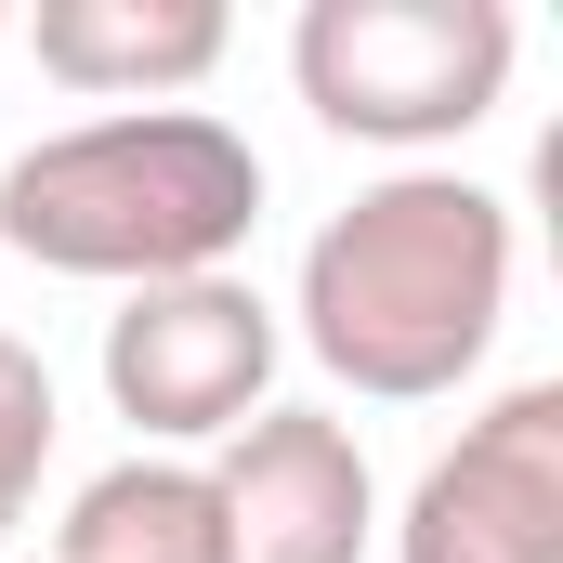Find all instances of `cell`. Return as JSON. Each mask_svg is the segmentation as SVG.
I'll use <instances>...</instances> for the list:
<instances>
[{
	"mask_svg": "<svg viewBox=\"0 0 563 563\" xmlns=\"http://www.w3.org/2000/svg\"><path fill=\"white\" fill-rule=\"evenodd\" d=\"M301 354L367 394V407H432L498 354L511 314V197L472 170H380L354 210L314 223L301 250Z\"/></svg>",
	"mask_w": 563,
	"mask_h": 563,
	"instance_id": "6da1fadb",
	"label": "cell"
},
{
	"mask_svg": "<svg viewBox=\"0 0 563 563\" xmlns=\"http://www.w3.org/2000/svg\"><path fill=\"white\" fill-rule=\"evenodd\" d=\"M250 223H263V144L210 106H106L0 170V250L119 301L236 276Z\"/></svg>",
	"mask_w": 563,
	"mask_h": 563,
	"instance_id": "7a4b0ae2",
	"label": "cell"
},
{
	"mask_svg": "<svg viewBox=\"0 0 563 563\" xmlns=\"http://www.w3.org/2000/svg\"><path fill=\"white\" fill-rule=\"evenodd\" d=\"M511 53H525L511 0H301V26H288L301 106L341 144H380L407 170L498 119Z\"/></svg>",
	"mask_w": 563,
	"mask_h": 563,
	"instance_id": "3957f363",
	"label": "cell"
},
{
	"mask_svg": "<svg viewBox=\"0 0 563 563\" xmlns=\"http://www.w3.org/2000/svg\"><path fill=\"white\" fill-rule=\"evenodd\" d=\"M276 301L250 276H184V288H132L106 314V407L144 445H223L276 407Z\"/></svg>",
	"mask_w": 563,
	"mask_h": 563,
	"instance_id": "277c9868",
	"label": "cell"
},
{
	"mask_svg": "<svg viewBox=\"0 0 563 563\" xmlns=\"http://www.w3.org/2000/svg\"><path fill=\"white\" fill-rule=\"evenodd\" d=\"M394 563H563V380H511L394 511Z\"/></svg>",
	"mask_w": 563,
	"mask_h": 563,
	"instance_id": "5b68a950",
	"label": "cell"
},
{
	"mask_svg": "<svg viewBox=\"0 0 563 563\" xmlns=\"http://www.w3.org/2000/svg\"><path fill=\"white\" fill-rule=\"evenodd\" d=\"M197 472H210V511H223V563H367V538H380L367 445L328 407H263Z\"/></svg>",
	"mask_w": 563,
	"mask_h": 563,
	"instance_id": "8992f818",
	"label": "cell"
},
{
	"mask_svg": "<svg viewBox=\"0 0 563 563\" xmlns=\"http://www.w3.org/2000/svg\"><path fill=\"white\" fill-rule=\"evenodd\" d=\"M13 40L40 53V79H66L92 106H184L236 26H223V0H40Z\"/></svg>",
	"mask_w": 563,
	"mask_h": 563,
	"instance_id": "52a82bcc",
	"label": "cell"
},
{
	"mask_svg": "<svg viewBox=\"0 0 563 563\" xmlns=\"http://www.w3.org/2000/svg\"><path fill=\"white\" fill-rule=\"evenodd\" d=\"M53 563H223V511L197 459H119L66 498Z\"/></svg>",
	"mask_w": 563,
	"mask_h": 563,
	"instance_id": "ba28073f",
	"label": "cell"
},
{
	"mask_svg": "<svg viewBox=\"0 0 563 563\" xmlns=\"http://www.w3.org/2000/svg\"><path fill=\"white\" fill-rule=\"evenodd\" d=\"M53 432H66V407H53V367L0 328V538L26 525V498H40V472H53Z\"/></svg>",
	"mask_w": 563,
	"mask_h": 563,
	"instance_id": "9c48e42d",
	"label": "cell"
},
{
	"mask_svg": "<svg viewBox=\"0 0 563 563\" xmlns=\"http://www.w3.org/2000/svg\"><path fill=\"white\" fill-rule=\"evenodd\" d=\"M0 53H13V13H0Z\"/></svg>",
	"mask_w": 563,
	"mask_h": 563,
	"instance_id": "30bf717a",
	"label": "cell"
}]
</instances>
